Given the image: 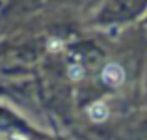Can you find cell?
<instances>
[{"instance_id": "6da1fadb", "label": "cell", "mask_w": 147, "mask_h": 140, "mask_svg": "<svg viewBox=\"0 0 147 140\" xmlns=\"http://www.w3.org/2000/svg\"><path fill=\"white\" fill-rule=\"evenodd\" d=\"M102 80L108 86H119L125 80V71H123L121 65L117 64H108L102 71Z\"/></svg>"}, {"instance_id": "7a4b0ae2", "label": "cell", "mask_w": 147, "mask_h": 140, "mask_svg": "<svg viewBox=\"0 0 147 140\" xmlns=\"http://www.w3.org/2000/svg\"><path fill=\"white\" fill-rule=\"evenodd\" d=\"M88 114H90L91 122H104L108 118V107L104 103H93L90 108H88Z\"/></svg>"}, {"instance_id": "3957f363", "label": "cell", "mask_w": 147, "mask_h": 140, "mask_svg": "<svg viewBox=\"0 0 147 140\" xmlns=\"http://www.w3.org/2000/svg\"><path fill=\"white\" fill-rule=\"evenodd\" d=\"M69 77H71L73 80H80L84 77V69L80 67V65H71V67H69Z\"/></svg>"}, {"instance_id": "277c9868", "label": "cell", "mask_w": 147, "mask_h": 140, "mask_svg": "<svg viewBox=\"0 0 147 140\" xmlns=\"http://www.w3.org/2000/svg\"><path fill=\"white\" fill-rule=\"evenodd\" d=\"M49 49H50V50L61 49V41H58V39H50V43H49Z\"/></svg>"}]
</instances>
